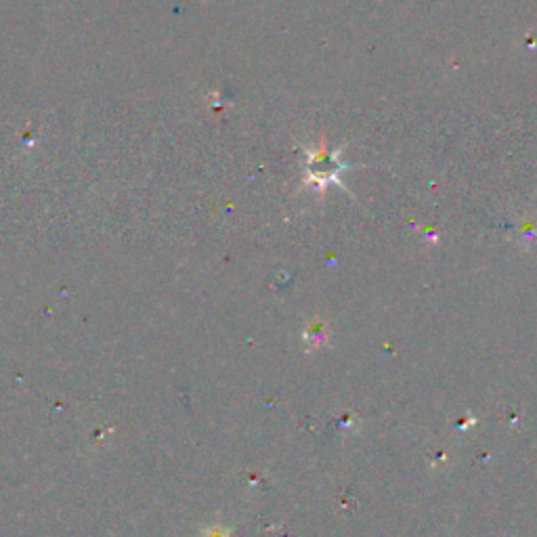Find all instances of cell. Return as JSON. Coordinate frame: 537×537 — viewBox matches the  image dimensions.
I'll return each mask as SVG.
<instances>
[{
    "label": "cell",
    "mask_w": 537,
    "mask_h": 537,
    "mask_svg": "<svg viewBox=\"0 0 537 537\" xmlns=\"http://www.w3.org/2000/svg\"><path fill=\"white\" fill-rule=\"evenodd\" d=\"M210 537H229V536H227L225 531H212V533H210Z\"/></svg>",
    "instance_id": "obj_1"
}]
</instances>
